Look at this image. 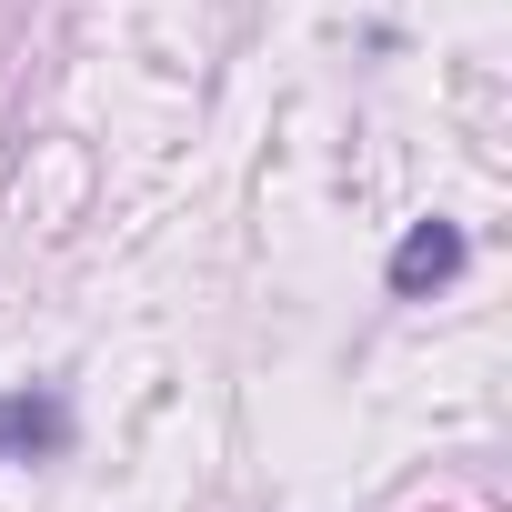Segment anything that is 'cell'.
Instances as JSON below:
<instances>
[{
    "label": "cell",
    "instance_id": "obj_2",
    "mask_svg": "<svg viewBox=\"0 0 512 512\" xmlns=\"http://www.w3.org/2000/svg\"><path fill=\"white\" fill-rule=\"evenodd\" d=\"M51 452H71V402L51 382L0 392V462H51Z\"/></svg>",
    "mask_w": 512,
    "mask_h": 512
},
{
    "label": "cell",
    "instance_id": "obj_1",
    "mask_svg": "<svg viewBox=\"0 0 512 512\" xmlns=\"http://www.w3.org/2000/svg\"><path fill=\"white\" fill-rule=\"evenodd\" d=\"M462 262H472V231L432 211V221H412V231L392 241V272H382V282H392V302H432L442 282H462Z\"/></svg>",
    "mask_w": 512,
    "mask_h": 512
}]
</instances>
